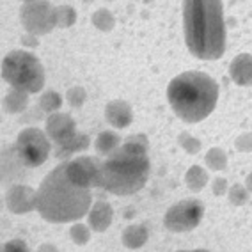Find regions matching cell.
<instances>
[{"instance_id":"1","label":"cell","mask_w":252,"mask_h":252,"mask_svg":"<svg viewBox=\"0 0 252 252\" xmlns=\"http://www.w3.org/2000/svg\"><path fill=\"white\" fill-rule=\"evenodd\" d=\"M185 43L201 61H217L225 52L222 0H183Z\"/></svg>"},{"instance_id":"2","label":"cell","mask_w":252,"mask_h":252,"mask_svg":"<svg viewBox=\"0 0 252 252\" xmlns=\"http://www.w3.org/2000/svg\"><path fill=\"white\" fill-rule=\"evenodd\" d=\"M93 206L89 189L71 183L66 174V162L59 163L41 181L36 194V210L46 222L66 224L87 215Z\"/></svg>"},{"instance_id":"3","label":"cell","mask_w":252,"mask_h":252,"mask_svg":"<svg viewBox=\"0 0 252 252\" xmlns=\"http://www.w3.org/2000/svg\"><path fill=\"white\" fill-rule=\"evenodd\" d=\"M151 163L148 148L133 140H126L101 162L99 189L114 195H131L144 189L149 180Z\"/></svg>"},{"instance_id":"4","label":"cell","mask_w":252,"mask_h":252,"mask_svg":"<svg viewBox=\"0 0 252 252\" xmlns=\"http://www.w3.org/2000/svg\"><path fill=\"white\" fill-rule=\"evenodd\" d=\"M167 99L174 114L185 123H199L215 110L219 84L203 71H185L167 87Z\"/></svg>"},{"instance_id":"5","label":"cell","mask_w":252,"mask_h":252,"mask_svg":"<svg viewBox=\"0 0 252 252\" xmlns=\"http://www.w3.org/2000/svg\"><path fill=\"white\" fill-rule=\"evenodd\" d=\"M2 78L14 89L34 94L45 86V68L31 52L13 50L2 61Z\"/></svg>"},{"instance_id":"6","label":"cell","mask_w":252,"mask_h":252,"mask_svg":"<svg viewBox=\"0 0 252 252\" xmlns=\"http://www.w3.org/2000/svg\"><path fill=\"white\" fill-rule=\"evenodd\" d=\"M14 149L18 158L27 167H39L48 160L52 144L46 131L31 126V128H23L18 133Z\"/></svg>"},{"instance_id":"7","label":"cell","mask_w":252,"mask_h":252,"mask_svg":"<svg viewBox=\"0 0 252 252\" xmlns=\"http://www.w3.org/2000/svg\"><path fill=\"white\" fill-rule=\"evenodd\" d=\"M204 217V204L197 199H185L172 204L165 212L163 225L172 233H189L194 231Z\"/></svg>"},{"instance_id":"8","label":"cell","mask_w":252,"mask_h":252,"mask_svg":"<svg viewBox=\"0 0 252 252\" xmlns=\"http://www.w3.org/2000/svg\"><path fill=\"white\" fill-rule=\"evenodd\" d=\"M20 22L29 34L45 36L55 29V7L48 0H32L25 2L20 9Z\"/></svg>"},{"instance_id":"9","label":"cell","mask_w":252,"mask_h":252,"mask_svg":"<svg viewBox=\"0 0 252 252\" xmlns=\"http://www.w3.org/2000/svg\"><path fill=\"white\" fill-rule=\"evenodd\" d=\"M66 174L80 189H96L101 185V162L86 155L71 158L66 162Z\"/></svg>"},{"instance_id":"10","label":"cell","mask_w":252,"mask_h":252,"mask_svg":"<svg viewBox=\"0 0 252 252\" xmlns=\"http://www.w3.org/2000/svg\"><path fill=\"white\" fill-rule=\"evenodd\" d=\"M36 194L37 190H34L29 185L14 183L5 192V206L14 215L31 213L36 210Z\"/></svg>"},{"instance_id":"11","label":"cell","mask_w":252,"mask_h":252,"mask_svg":"<svg viewBox=\"0 0 252 252\" xmlns=\"http://www.w3.org/2000/svg\"><path fill=\"white\" fill-rule=\"evenodd\" d=\"M45 131H46V135H48V139L52 140V142H55L57 146L66 144L69 139H73V137L78 133L77 125L73 121V117L64 112L50 114V116L46 117Z\"/></svg>"},{"instance_id":"12","label":"cell","mask_w":252,"mask_h":252,"mask_svg":"<svg viewBox=\"0 0 252 252\" xmlns=\"http://www.w3.org/2000/svg\"><path fill=\"white\" fill-rule=\"evenodd\" d=\"M105 119L110 126L123 130V128H128L133 121V110L125 99H112L105 107Z\"/></svg>"},{"instance_id":"13","label":"cell","mask_w":252,"mask_h":252,"mask_svg":"<svg viewBox=\"0 0 252 252\" xmlns=\"http://www.w3.org/2000/svg\"><path fill=\"white\" fill-rule=\"evenodd\" d=\"M114 219V210L107 201H94L87 213V225L94 233H105Z\"/></svg>"},{"instance_id":"14","label":"cell","mask_w":252,"mask_h":252,"mask_svg":"<svg viewBox=\"0 0 252 252\" xmlns=\"http://www.w3.org/2000/svg\"><path fill=\"white\" fill-rule=\"evenodd\" d=\"M231 80L240 87L252 86V55L240 54L231 61L229 64Z\"/></svg>"},{"instance_id":"15","label":"cell","mask_w":252,"mask_h":252,"mask_svg":"<svg viewBox=\"0 0 252 252\" xmlns=\"http://www.w3.org/2000/svg\"><path fill=\"white\" fill-rule=\"evenodd\" d=\"M149 238V231L146 224H130L126 225L125 231L121 234V242L126 249L137 251V249L144 247L146 242Z\"/></svg>"},{"instance_id":"16","label":"cell","mask_w":252,"mask_h":252,"mask_svg":"<svg viewBox=\"0 0 252 252\" xmlns=\"http://www.w3.org/2000/svg\"><path fill=\"white\" fill-rule=\"evenodd\" d=\"M89 146H91L89 135H86V133H77V135L73 137V139H69L66 144L57 146V158L68 160L71 155L82 153V151L89 149Z\"/></svg>"},{"instance_id":"17","label":"cell","mask_w":252,"mask_h":252,"mask_svg":"<svg viewBox=\"0 0 252 252\" xmlns=\"http://www.w3.org/2000/svg\"><path fill=\"white\" fill-rule=\"evenodd\" d=\"M121 144H123L121 137L117 135L116 131L105 130V131H101L98 137H96L94 149H96V153H98V155H105V157H108V155H112Z\"/></svg>"},{"instance_id":"18","label":"cell","mask_w":252,"mask_h":252,"mask_svg":"<svg viewBox=\"0 0 252 252\" xmlns=\"http://www.w3.org/2000/svg\"><path fill=\"white\" fill-rule=\"evenodd\" d=\"M29 107V93L20 89L9 91L4 96V110L9 114H20Z\"/></svg>"},{"instance_id":"19","label":"cell","mask_w":252,"mask_h":252,"mask_svg":"<svg viewBox=\"0 0 252 252\" xmlns=\"http://www.w3.org/2000/svg\"><path fill=\"white\" fill-rule=\"evenodd\" d=\"M208 171L203 169L201 165H192L185 174V183L189 187V190L192 192H201L208 185Z\"/></svg>"},{"instance_id":"20","label":"cell","mask_w":252,"mask_h":252,"mask_svg":"<svg viewBox=\"0 0 252 252\" xmlns=\"http://www.w3.org/2000/svg\"><path fill=\"white\" fill-rule=\"evenodd\" d=\"M204 163L210 171H224L225 167H227V155L222 148H212L208 149L206 157H204Z\"/></svg>"},{"instance_id":"21","label":"cell","mask_w":252,"mask_h":252,"mask_svg":"<svg viewBox=\"0 0 252 252\" xmlns=\"http://www.w3.org/2000/svg\"><path fill=\"white\" fill-rule=\"evenodd\" d=\"M77 22V11L71 5H57L55 7V25L57 29H68Z\"/></svg>"},{"instance_id":"22","label":"cell","mask_w":252,"mask_h":252,"mask_svg":"<svg viewBox=\"0 0 252 252\" xmlns=\"http://www.w3.org/2000/svg\"><path fill=\"white\" fill-rule=\"evenodd\" d=\"M91 22H93V25L101 32H110L116 27V18H114V14L107 9L94 11V14L91 16Z\"/></svg>"},{"instance_id":"23","label":"cell","mask_w":252,"mask_h":252,"mask_svg":"<svg viewBox=\"0 0 252 252\" xmlns=\"http://www.w3.org/2000/svg\"><path fill=\"white\" fill-rule=\"evenodd\" d=\"M39 107L43 112L55 114L63 107V98H61V94L55 93V91H46L45 94L39 98Z\"/></svg>"},{"instance_id":"24","label":"cell","mask_w":252,"mask_h":252,"mask_svg":"<svg viewBox=\"0 0 252 252\" xmlns=\"http://www.w3.org/2000/svg\"><path fill=\"white\" fill-rule=\"evenodd\" d=\"M91 227L86 224H82V222H75V224L69 227V238L75 245H87L91 240Z\"/></svg>"},{"instance_id":"25","label":"cell","mask_w":252,"mask_h":252,"mask_svg":"<svg viewBox=\"0 0 252 252\" xmlns=\"http://www.w3.org/2000/svg\"><path fill=\"white\" fill-rule=\"evenodd\" d=\"M178 144L181 146V149H183L185 153L189 155H197L201 151V148H203L201 140L197 137L190 135L189 131H181L180 135H178Z\"/></svg>"},{"instance_id":"26","label":"cell","mask_w":252,"mask_h":252,"mask_svg":"<svg viewBox=\"0 0 252 252\" xmlns=\"http://www.w3.org/2000/svg\"><path fill=\"white\" fill-rule=\"evenodd\" d=\"M249 192L247 187L245 185H233V187H229V192H227V199H229V203L233 204V206H243V204H247L249 201Z\"/></svg>"},{"instance_id":"27","label":"cell","mask_w":252,"mask_h":252,"mask_svg":"<svg viewBox=\"0 0 252 252\" xmlns=\"http://www.w3.org/2000/svg\"><path fill=\"white\" fill-rule=\"evenodd\" d=\"M86 99H87V93H86V89L80 86L69 87L68 93H66V101H68L73 108H80L82 105L86 103Z\"/></svg>"},{"instance_id":"28","label":"cell","mask_w":252,"mask_h":252,"mask_svg":"<svg viewBox=\"0 0 252 252\" xmlns=\"http://www.w3.org/2000/svg\"><path fill=\"white\" fill-rule=\"evenodd\" d=\"M234 149L240 153H251L252 151V131H245L234 140Z\"/></svg>"},{"instance_id":"29","label":"cell","mask_w":252,"mask_h":252,"mask_svg":"<svg viewBox=\"0 0 252 252\" xmlns=\"http://www.w3.org/2000/svg\"><path fill=\"white\" fill-rule=\"evenodd\" d=\"M0 252H31L27 247V243L23 242L20 238H14V240H9V242H5L2 245V251Z\"/></svg>"},{"instance_id":"30","label":"cell","mask_w":252,"mask_h":252,"mask_svg":"<svg viewBox=\"0 0 252 252\" xmlns=\"http://www.w3.org/2000/svg\"><path fill=\"white\" fill-rule=\"evenodd\" d=\"M212 192H213V195H217V197H222V195L227 194V192H229L227 180H225V178H215L212 183Z\"/></svg>"},{"instance_id":"31","label":"cell","mask_w":252,"mask_h":252,"mask_svg":"<svg viewBox=\"0 0 252 252\" xmlns=\"http://www.w3.org/2000/svg\"><path fill=\"white\" fill-rule=\"evenodd\" d=\"M22 43L25 46H37V45H39V41H37V36H34V34H29V32L22 37Z\"/></svg>"},{"instance_id":"32","label":"cell","mask_w":252,"mask_h":252,"mask_svg":"<svg viewBox=\"0 0 252 252\" xmlns=\"http://www.w3.org/2000/svg\"><path fill=\"white\" fill-rule=\"evenodd\" d=\"M126 140H133V142H139V144H142V146H146L148 148L149 146V142H148V137L146 135H130V137H126Z\"/></svg>"},{"instance_id":"33","label":"cell","mask_w":252,"mask_h":252,"mask_svg":"<svg viewBox=\"0 0 252 252\" xmlns=\"http://www.w3.org/2000/svg\"><path fill=\"white\" fill-rule=\"evenodd\" d=\"M36 252H59V249L55 245H52V243H41Z\"/></svg>"},{"instance_id":"34","label":"cell","mask_w":252,"mask_h":252,"mask_svg":"<svg viewBox=\"0 0 252 252\" xmlns=\"http://www.w3.org/2000/svg\"><path fill=\"white\" fill-rule=\"evenodd\" d=\"M245 187H247V190L252 194V172L247 174V178H245Z\"/></svg>"},{"instance_id":"35","label":"cell","mask_w":252,"mask_h":252,"mask_svg":"<svg viewBox=\"0 0 252 252\" xmlns=\"http://www.w3.org/2000/svg\"><path fill=\"white\" fill-rule=\"evenodd\" d=\"M176 252H210V251H204V249H194V251H176Z\"/></svg>"},{"instance_id":"36","label":"cell","mask_w":252,"mask_h":252,"mask_svg":"<svg viewBox=\"0 0 252 252\" xmlns=\"http://www.w3.org/2000/svg\"><path fill=\"white\" fill-rule=\"evenodd\" d=\"M22 2H32V0H22Z\"/></svg>"},{"instance_id":"37","label":"cell","mask_w":252,"mask_h":252,"mask_svg":"<svg viewBox=\"0 0 252 252\" xmlns=\"http://www.w3.org/2000/svg\"><path fill=\"white\" fill-rule=\"evenodd\" d=\"M84 2H93V0H84Z\"/></svg>"},{"instance_id":"38","label":"cell","mask_w":252,"mask_h":252,"mask_svg":"<svg viewBox=\"0 0 252 252\" xmlns=\"http://www.w3.org/2000/svg\"><path fill=\"white\" fill-rule=\"evenodd\" d=\"M108 2H112V0H108Z\"/></svg>"}]
</instances>
